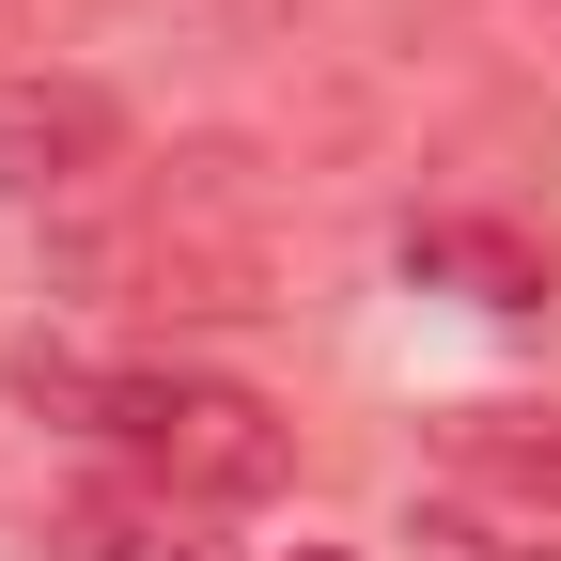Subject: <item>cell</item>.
<instances>
[{
  "label": "cell",
  "instance_id": "cell-1",
  "mask_svg": "<svg viewBox=\"0 0 561 561\" xmlns=\"http://www.w3.org/2000/svg\"><path fill=\"white\" fill-rule=\"evenodd\" d=\"M47 265L79 280L94 312H172V328L280 312V219H265V172L234 157V140L125 157L94 203H62V219H47Z\"/></svg>",
  "mask_w": 561,
  "mask_h": 561
},
{
  "label": "cell",
  "instance_id": "cell-2",
  "mask_svg": "<svg viewBox=\"0 0 561 561\" xmlns=\"http://www.w3.org/2000/svg\"><path fill=\"white\" fill-rule=\"evenodd\" d=\"M94 437L157 483V500H187V515H250V500H280V468H297L280 405L234 390V375H110Z\"/></svg>",
  "mask_w": 561,
  "mask_h": 561
},
{
  "label": "cell",
  "instance_id": "cell-3",
  "mask_svg": "<svg viewBox=\"0 0 561 561\" xmlns=\"http://www.w3.org/2000/svg\"><path fill=\"white\" fill-rule=\"evenodd\" d=\"M125 157L140 140H125V110L94 79H0V187L16 203H94Z\"/></svg>",
  "mask_w": 561,
  "mask_h": 561
},
{
  "label": "cell",
  "instance_id": "cell-4",
  "mask_svg": "<svg viewBox=\"0 0 561 561\" xmlns=\"http://www.w3.org/2000/svg\"><path fill=\"white\" fill-rule=\"evenodd\" d=\"M453 468L515 515H561V405H453Z\"/></svg>",
  "mask_w": 561,
  "mask_h": 561
},
{
  "label": "cell",
  "instance_id": "cell-5",
  "mask_svg": "<svg viewBox=\"0 0 561 561\" xmlns=\"http://www.w3.org/2000/svg\"><path fill=\"white\" fill-rule=\"evenodd\" d=\"M62 561H187V500H157V483H94L79 515H62Z\"/></svg>",
  "mask_w": 561,
  "mask_h": 561
},
{
  "label": "cell",
  "instance_id": "cell-6",
  "mask_svg": "<svg viewBox=\"0 0 561 561\" xmlns=\"http://www.w3.org/2000/svg\"><path fill=\"white\" fill-rule=\"evenodd\" d=\"M405 546H421V561H561L546 515H500V500H421Z\"/></svg>",
  "mask_w": 561,
  "mask_h": 561
},
{
  "label": "cell",
  "instance_id": "cell-7",
  "mask_svg": "<svg viewBox=\"0 0 561 561\" xmlns=\"http://www.w3.org/2000/svg\"><path fill=\"white\" fill-rule=\"evenodd\" d=\"M110 375H125V359H79V343H47V328L16 343V405H32V421H79V437L110 421Z\"/></svg>",
  "mask_w": 561,
  "mask_h": 561
},
{
  "label": "cell",
  "instance_id": "cell-8",
  "mask_svg": "<svg viewBox=\"0 0 561 561\" xmlns=\"http://www.w3.org/2000/svg\"><path fill=\"white\" fill-rule=\"evenodd\" d=\"M405 265H468V280H500V312H530V297H546V250L468 234V219H421V234H405Z\"/></svg>",
  "mask_w": 561,
  "mask_h": 561
},
{
  "label": "cell",
  "instance_id": "cell-9",
  "mask_svg": "<svg viewBox=\"0 0 561 561\" xmlns=\"http://www.w3.org/2000/svg\"><path fill=\"white\" fill-rule=\"evenodd\" d=\"M297 561H343V546H297Z\"/></svg>",
  "mask_w": 561,
  "mask_h": 561
}]
</instances>
